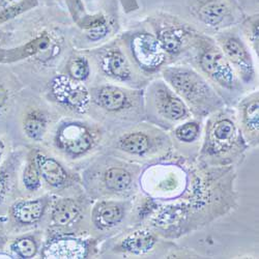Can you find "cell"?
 I'll list each match as a JSON object with an SVG mask.
<instances>
[{
    "label": "cell",
    "mask_w": 259,
    "mask_h": 259,
    "mask_svg": "<svg viewBox=\"0 0 259 259\" xmlns=\"http://www.w3.org/2000/svg\"><path fill=\"white\" fill-rule=\"evenodd\" d=\"M10 175L4 169H0V202H3L10 192Z\"/></svg>",
    "instance_id": "cell-30"
},
{
    "label": "cell",
    "mask_w": 259,
    "mask_h": 259,
    "mask_svg": "<svg viewBox=\"0 0 259 259\" xmlns=\"http://www.w3.org/2000/svg\"><path fill=\"white\" fill-rule=\"evenodd\" d=\"M201 125L197 120H187L179 124L172 134L175 138L184 144H192L200 137Z\"/></svg>",
    "instance_id": "cell-24"
},
{
    "label": "cell",
    "mask_w": 259,
    "mask_h": 259,
    "mask_svg": "<svg viewBox=\"0 0 259 259\" xmlns=\"http://www.w3.org/2000/svg\"><path fill=\"white\" fill-rule=\"evenodd\" d=\"M96 142V136L92 130L81 122L63 123L55 135L57 148L71 158H78L88 154Z\"/></svg>",
    "instance_id": "cell-8"
},
{
    "label": "cell",
    "mask_w": 259,
    "mask_h": 259,
    "mask_svg": "<svg viewBox=\"0 0 259 259\" xmlns=\"http://www.w3.org/2000/svg\"><path fill=\"white\" fill-rule=\"evenodd\" d=\"M241 30L250 42L251 47L258 55V44H259V26H258V14L248 17L241 25Z\"/></svg>",
    "instance_id": "cell-28"
},
{
    "label": "cell",
    "mask_w": 259,
    "mask_h": 259,
    "mask_svg": "<svg viewBox=\"0 0 259 259\" xmlns=\"http://www.w3.org/2000/svg\"><path fill=\"white\" fill-rule=\"evenodd\" d=\"M11 251L18 258H33L37 251L38 245L33 236H22L11 244Z\"/></svg>",
    "instance_id": "cell-25"
},
{
    "label": "cell",
    "mask_w": 259,
    "mask_h": 259,
    "mask_svg": "<svg viewBox=\"0 0 259 259\" xmlns=\"http://www.w3.org/2000/svg\"><path fill=\"white\" fill-rule=\"evenodd\" d=\"M125 217V207L118 201H100L92 211V220L99 230H108L119 225Z\"/></svg>",
    "instance_id": "cell-18"
},
{
    "label": "cell",
    "mask_w": 259,
    "mask_h": 259,
    "mask_svg": "<svg viewBox=\"0 0 259 259\" xmlns=\"http://www.w3.org/2000/svg\"><path fill=\"white\" fill-rule=\"evenodd\" d=\"M51 90L56 101L69 109L80 113H84L89 109L92 97L81 82L70 77H56L52 81Z\"/></svg>",
    "instance_id": "cell-9"
},
{
    "label": "cell",
    "mask_w": 259,
    "mask_h": 259,
    "mask_svg": "<svg viewBox=\"0 0 259 259\" xmlns=\"http://www.w3.org/2000/svg\"><path fill=\"white\" fill-rule=\"evenodd\" d=\"M198 163L209 167H232L240 164L249 148L236 114L228 109L208 115Z\"/></svg>",
    "instance_id": "cell-2"
},
{
    "label": "cell",
    "mask_w": 259,
    "mask_h": 259,
    "mask_svg": "<svg viewBox=\"0 0 259 259\" xmlns=\"http://www.w3.org/2000/svg\"><path fill=\"white\" fill-rule=\"evenodd\" d=\"M47 117L38 110L29 111L23 121V130L25 135L33 140L40 141L47 130Z\"/></svg>",
    "instance_id": "cell-23"
},
{
    "label": "cell",
    "mask_w": 259,
    "mask_h": 259,
    "mask_svg": "<svg viewBox=\"0 0 259 259\" xmlns=\"http://www.w3.org/2000/svg\"><path fill=\"white\" fill-rule=\"evenodd\" d=\"M148 102L157 117L168 124L188 119L191 115L184 100L164 80H157L148 88Z\"/></svg>",
    "instance_id": "cell-5"
},
{
    "label": "cell",
    "mask_w": 259,
    "mask_h": 259,
    "mask_svg": "<svg viewBox=\"0 0 259 259\" xmlns=\"http://www.w3.org/2000/svg\"><path fill=\"white\" fill-rule=\"evenodd\" d=\"M68 72L70 78L75 81L83 82L88 80L91 75V66L88 58L84 56H76L69 62Z\"/></svg>",
    "instance_id": "cell-27"
},
{
    "label": "cell",
    "mask_w": 259,
    "mask_h": 259,
    "mask_svg": "<svg viewBox=\"0 0 259 259\" xmlns=\"http://www.w3.org/2000/svg\"><path fill=\"white\" fill-rule=\"evenodd\" d=\"M5 152H6V145H5L4 141L0 139V161H2V159H3Z\"/></svg>",
    "instance_id": "cell-33"
},
{
    "label": "cell",
    "mask_w": 259,
    "mask_h": 259,
    "mask_svg": "<svg viewBox=\"0 0 259 259\" xmlns=\"http://www.w3.org/2000/svg\"><path fill=\"white\" fill-rule=\"evenodd\" d=\"M192 41L201 72L221 89L231 93L239 91L241 80L217 42L198 33H194Z\"/></svg>",
    "instance_id": "cell-4"
},
{
    "label": "cell",
    "mask_w": 259,
    "mask_h": 259,
    "mask_svg": "<svg viewBox=\"0 0 259 259\" xmlns=\"http://www.w3.org/2000/svg\"><path fill=\"white\" fill-rule=\"evenodd\" d=\"M4 245H5V239L0 235V251H2V249L4 248Z\"/></svg>",
    "instance_id": "cell-34"
},
{
    "label": "cell",
    "mask_w": 259,
    "mask_h": 259,
    "mask_svg": "<svg viewBox=\"0 0 259 259\" xmlns=\"http://www.w3.org/2000/svg\"><path fill=\"white\" fill-rule=\"evenodd\" d=\"M194 14L200 22L211 28H222L232 23L230 7L222 0H204L194 9Z\"/></svg>",
    "instance_id": "cell-16"
},
{
    "label": "cell",
    "mask_w": 259,
    "mask_h": 259,
    "mask_svg": "<svg viewBox=\"0 0 259 259\" xmlns=\"http://www.w3.org/2000/svg\"><path fill=\"white\" fill-rule=\"evenodd\" d=\"M90 253L89 243L71 236H58L50 240L42 251L44 258H86Z\"/></svg>",
    "instance_id": "cell-15"
},
{
    "label": "cell",
    "mask_w": 259,
    "mask_h": 259,
    "mask_svg": "<svg viewBox=\"0 0 259 259\" xmlns=\"http://www.w3.org/2000/svg\"><path fill=\"white\" fill-rule=\"evenodd\" d=\"M110 30L111 28L109 23H108V21L104 20L102 22H99L94 26L86 29L85 35L92 41H99L104 39L108 34H109Z\"/></svg>",
    "instance_id": "cell-29"
},
{
    "label": "cell",
    "mask_w": 259,
    "mask_h": 259,
    "mask_svg": "<svg viewBox=\"0 0 259 259\" xmlns=\"http://www.w3.org/2000/svg\"><path fill=\"white\" fill-rule=\"evenodd\" d=\"M22 183L26 190L35 192L41 187V176L34 157H29L22 174Z\"/></svg>",
    "instance_id": "cell-26"
},
{
    "label": "cell",
    "mask_w": 259,
    "mask_h": 259,
    "mask_svg": "<svg viewBox=\"0 0 259 259\" xmlns=\"http://www.w3.org/2000/svg\"><path fill=\"white\" fill-rule=\"evenodd\" d=\"M232 167L194 166L182 195L168 204L142 208L140 217L164 237L176 239L229 212L235 205Z\"/></svg>",
    "instance_id": "cell-1"
},
{
    "label": "cell",
    "mask_w": 259,
    "mask_h": 259,
    "mask_svg": "<svg viewBox=\"0 0 259 259\" xmlns=\"http://www.w3.org/2000/svg\"><path fill=\"white\" fill-rule=\"evenodd\" d=\"M33 157L40 172L41 179L49 186L61 188L68 184L70 179L68 171L57 160L40 152H36Z\"/></svg>",
    "instance_id": "cell-19"
},
{
    "label": "cell",
    "mask_w": 259,
    "mask_h": 259,
    "mask_svg": "<svg viewBox=\"0 0 259 259\" xmlns=\"http://www.w3.org/2000/svg\"><path fill=\"white\" fill-rule=\"evenodd\" d=\"M105 189L114 194H124L132 189L134 176L132 171L121 165L110 166L103 175Z\"/></svg>",
    "instance_id": "cell-21"
},
{
    "label": "cell",
    "mask_w": 259,
    "mask_h": 259,
    "mask_svg": "<svg viewBox=\"0 0 259 259\" xmlns=\"http://www.w3.org/2000/svg\"><path fill=\"white\" fill-rule=\"evenodd\" d=\"M159 132H149L147 128H133L132 131L123 133L117 140L116 146L122 153L138 157L145 158L153 155L158 149V143H163L166 139H159Z\"/></svg>",
    "instance_id": "cell-10"
},
{
    "label": "cell",
    "mask_w": 259,
    "mask_h": 259,
    "mask_svg": "<svg viewBox=\"0 0 259 259\" xmlns=\"http://www.w3.org/2000/svg\"><path fill=\"white\" fill-rule=\"evenodd\" d=\"M49 202L48 197L19 200L11 206V215L20 225H34L44 217Z\"/></svg>",
    "instance_id": "cell-17"
},
{
    "label": "cell",
    "mask_w": 259,
    "mask_h": 259,
    "mask_svg": "<svg viewBox=\"0 0 259 259\" xmlns=\"http://www.w3.org/2000/svg\"><path fill=\"white\" fill-rule=\"evenodd\" d=\"M9 99V94L8 91L6 90L5 86L0 83V110L3 109L5 105L7 104V101Z\"/></svg>",
    "instance_id": "cell-32"
},
{
    "label": "cell",
    "mask_w": 259,
    "mask_h": 259,
    "mask_svg": "<svg viewBox=\"0 0 259 259\" xmlns=\"http://www.w3.org/2000/svg\"><path fill=\"white\" fill-rule=\"evenodd\" d=\"M218 46L230 62L239 79L245 84L255 80L256 72L251 52L243 38L235 31H223L215 36Z\"/></svg>",
    "instance_id": "cell-7"
},
{
    "label": "cell",
    "mask_w": 259,
    "mask_h": 259,
    "mask_svg": "<svg viewBox=\"0 0 259 259\" xmlns=\"http://www.w3.org/2000/svg\"><path fill=\"white\" fill-rule=\"evenodd\" d=\"M128 49L134 62L146 74L162 70L167 54L156 35L146 30L136 31L128 38Z\"/></svg>",
    "instance_id": "cell-6"
},
{
    "label": "cell",
    "mask_w": 259,
    "mask_h": 259,
    "mask_svg": "<svg viewBox=\"0 0 259 259\" xmlns=\"http://www.w3.org/2000/svg\"><path fill=\"white\" fill-rule=\"evenodd\" d=\"M239 121L243 135L249 146L258 145L259 140V94L254 92L244 98L237 107Z\"/></svg>",
    "instance_id": "cell-14"
},
{
    "label": "cell",
    "mask_w": 259,
    "mask_h": 259,
    "mask_svg": "<svg viewBox=\"0 0 259 259\" xmlns=\"http://www.w3.org/2000/svg\"><path fill=\"white\" fill-rule=\"evenodd\" d=\"M164 81L186 103L195 117L208 116L224 108V101L197 71L186 66L164 67Z\"/></svg>",
    "instance_id": "cell-3"
},
{
    "label": "cell",
    "mask_w": 259,
    "mask_h": 259,
    "mask_svg": "<svg viewBox=\"0 0 259 259\" xmlns=\"http://www.w3.org/2000/svg\"><path fill=\"white\" fill-rule=\"evenodd\" d=\"M120 3L122 5L123 10L126 13H131V12H135L139 9V5L137 0H120Z\"/></svg>",
    "instance_id": "cell-31"
},
{
    "label": "cell",
    "mask_w": 259,
    "mask_h": 259,
    "mask_svg": "<svg viewBox=\"0 0 259 259\" xmlns=\"http://www.w3.org/2000/svg\"><path fill=\"white\" fill-rule=\"evenodd\" d=\"M136 100V93L112 84L100 86L94 94V102L103 110L112 113L131 109Z\"/></svg>",
    "instance_id": "cell-13"
},
{
    "label": "cell",
    "mask_w": 259,
    "mask_h": 259,
    "mask_svg": "<svg viewBox=\"0 0 259 259\" xmlns=\"http://www.w3.org/2000/svg\"><path fill=\"white\" fill-rule=\"evenodd\" d=\"M155 35L167 56H178L193 39L194 33L179 23L160 20L154 22Z\"/></svg>",
    "instance_id": "cell-11"
},
{
    "label": "cell",
    "mask_w": 259,
    "mask_h": 259,
    "mask_svg": "<svg viewBox=\"0 0 259 259\" xmlns=\"http://www.w3.org/2000/svg\"><path fill=\"white\" fill-rule=\"evenodd\" d=\"M81 205L72 198L58 199L51 210V223L57 227H67L75 223L81 215Z\"/></svg>",
    "instance_id": "cell-22"
},
{
    "label": "cell",
    "mask_w": 259,
    "mask_h": 259,
    "mask_svg": "<svg viewBox=\"0 0 259 259\" xmlns=\"http://www.w3.org/2000/svg\"><path fill=\"white\" fill-rule=\"evenodd\" d=\"M158 243L155 232L138 229L126 234L117 245L118 251L133 255H144L152 251Z\"/></svg>",
    "instance_id": "cell-20"
},
{
    "label": "cell",
    "mask_w": 259,
    "mask_h": 259,
    "mask_svg": "<svg viewBox=\"0 0 259 259\" xmlns=\"http://www.w3.org/2000/svg\"><path fill=\"white\" fill-rule=\"evenodd\" d=\"M100 68L103 74L120 83H131L135 73L131 61L118 46H112L104 51L100 58Z\"/></svg>",
    "instance_id": "cell-12"
}]
</instances>
